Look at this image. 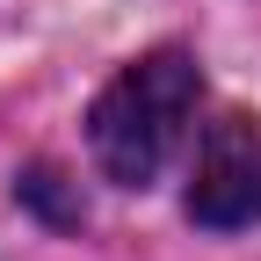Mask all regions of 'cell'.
Segmentation results:
<instances>
[{"label": "cell", "mask_w": 261, "mask_h": 261, "mask_svg": "<svg viewBox=\"0 0 261 261\" xmlns=\"http://www.w3.org/2000/svg\"><path fill=\"white\" fill-rule=\"evenodd\" d=\"M196 94H203V80H196L189 51H152L138 65H123L87 109V138H94L102 174L123 189H145L174 160L181 130L196 116Z\"/></svg>", "instance_id": "obj_1"}, {"label": "cell", "mask_w": 261, "mask_h": 261, "mask_svg": "<svg viewBox=\"0 0 261 261\" xmlns=\"http://www.w3.org/2000/svg\"><path fill=\"white\" fill-rule=\"evenodd\" d=\"M189 218L211 232H240L261 218V123L254 116H218L196 152V181H189Z\"/></svg>", "instance_id": "obj_2"}]
</instances>
